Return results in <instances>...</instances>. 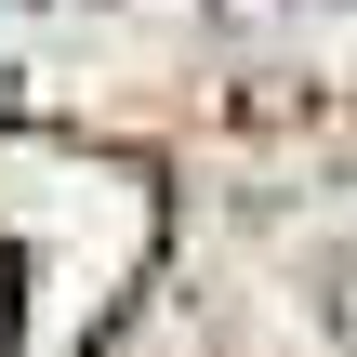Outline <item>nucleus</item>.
Masks as SVG:
<instances>
[{"label":"nucleus","instance_id":"obj_1","mask_svg":"<svg viewBox=\"0 0 357 357\" xmlns=\"http://www.w3.org/2000/svg\"><path fill=\"white\" fill-rule=\"evenodd\" d=\"M146 238H159V212L119 159L0 132V357H93Z\"/></svg>","mask_w":357,"mask_h":357}]
</instances>
